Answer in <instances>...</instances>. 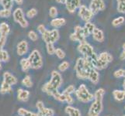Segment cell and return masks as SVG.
I'll list each match as a JSON object with an SVG mask.
<instances>
[{
  "label": "cell",
  "mask_w": 125,
  "mask_h": 116,
  "mask_svg": "<svg viewBox=\"0 0 125 116\" xmlns=\"http://www.w3.org/2000/svg\"><path fill=\"white\" fill-rule=\"evenodd\" d=\"M89 10L94 15L97 14L100 11H103L106 9V5L103 0H92L89 4Z\"/></svg>",
  "instance_id": "ba28073f"
},
{
  "label": "cell",
  "mask_w": 125,
  "mask_h": 116,
  "mask_svg": "<svg viewBox=\"0 0 125 116\" xmlns=\"http://www.w3.org/2000/svg\"><path fill=\"white\" fill-rule=\"evenodd\" d=\"M52 97H54V99H55V100H57V101H58L64 102V101H65V97H64V94L63 93H62V94L59 93L58 91L55 92V93L53 94V96H52Z\"/></svg>",
  "instance_id": "1f68e13d"
},
{
  "label": "cell",
  "mask_w": 125,
  "mask_h": 116,
  "mask_svg": "<svg viewBox=\"0 0 125 116\" xmlns=\"http://www.w3.org/2000/svg\"><path fill=\"white\" fill-rule=\"evenodd\" d=\"M75 91V88L74 85H69L68 87H67L65 88V90L64 91L63 93L64 94H71L72 93H74Z\"/></svg>",
  "instance_id": "ab89813d"
},
{
  "label": "cell",
  "mask_w": 125,
  "mask_h": 116,
  "mask_svg": "<svg viewBox=\"0 0 125 116\" xmlns=\"http://www.w3.org/2000/svg\"><path fill=\"white\" fill-rule=\"evenodd\" d=\"M18 114L20 116H38L37 113L31 112V111H29L23 108H21L18 110Z\"/></svg>",
  "instance_id": "484cf974"
},
{
  "label": "cell",
  "mask_w": 125,
  "mask_h": 116,
  "mask_svg": "<svg viewBox=\"0 0 125 116\" xmlns=\"http://www.w3.org/2000/svg\"><path fill=\"white\" fill-rule=\"evenodd\" d=\"M20 65H21V68H22V71L24 72L28 71L30 68H31V64H30V62L27 58H23L21 60Z\"/></svg>",
  "instance_id": "d4e9b609"
},
{
  "label": "cell",
  "mask_w": 125,
  "mask_h": 116,
  "mask_svg": "<svg viewBox=\"0 0 125 116\" xmlns=\"http://www.w3.org/2000/svg\"><path fill=\"white\" fill-rule=\"evenodd\" d=\"M54 54L57 55V57L59 59H64V57H65V54H64V51L62 49H60V48L55 49V53Z\"/></svg>",
  "instance_id": "74e56055"
},
{
  "label": "cell",
  "mask_w": 125,
  "mask_h": 116,
  "mask_svg": "<svg viewBox=\"0 0 125 116\" xmlns=\"http://www.w3.org/2000/svg\"><path fill=\"white\" fill-rule=\"evenodd\" d=\"M3 81H5L6 84L12 86L16 84L17 79L16 78V77L11 74L10 72H5L3 74Z\"/></svg>",
  "instance_id": "5bb4252c"
},
{
  "label": "cell",
  "mask_w": 125,
  "mask_h": 116,
  "mask_svg": "<svg viewBox=\"0 0 125 116\" xmlns=\"http://www.w3.org/2000/svg\"><path fill=\"white\" fill-rule=\"evenodd\" d=\"M124 70L123 69H119L117 71H116L114 72V77L116 78H120V77H124Z\"/></svg>",
  "instance_id": "7bdbcfd3"
},
{
  "label": "cell",
  "mask_w": 125,
  "mask_h": 116,
  "mask_svg": "<svg viewBox=\"0 0 125 116\" xmlns=\"http://www.w3.org/2000/svg\"><path fill=\"white\" fill-rule=\"evenodd\" d=\"M38 116H53L54 115V111L51 108H47L43 107L41 109L38 110Z\"/></svg>",
  "instance_id": "ffe728a7"
},
{
  "label": "cell",
  "mask_w": 125,
  "mask_h": 116,
  "mask_svg": "<svg viewBox=\"0 0 125 116\" xmlns=\"http://www.w3.org/2000/svg\"><path fill=\"white\" fill-rule=\"evenodd\" d=\"M78 50L79 53H81L84 56L85 58L89 57L94 54L93 47L89 44H88L86 41H85L83 43H81V44L78 46Z\"/></svg>",
  "instance_id": "30bf717a"
},
{
  "label": "cell",
  "mask_w": 125,
  "mask_h": 116,
  "mask_svg": "<svg viewBox=\"0 0 125 116\" xmlns=\"http://www.w3.org/2000/svg\"><path fill=\"white\" fill-rule=\"evenodd\" d=\"M28 36H29V38L31 39V40L32 41H36V40H38V36H37V34L36 33V32H34V31H33V30L30 31V32L28 33Z\"/></svg>",
  "instance_id": "60d3db41"
},
{
  "label": "cell",
  "mask_w": 125,
  "mask_h": 116,
  "mask_svg": "<svg viewBox=\"0 0 125 116\" xmlns=\"http://www.w3.org/2000/svg\"><path fill=\"white\" fill-rule=\"evenodd\" d=\"M47 51L48 54L50 55H52L55 53V48H54V44H47Z\"/></svg>",
  "instance_id": "d590c367"
},
{
  "label": "cell",
  "mask_w": 125,
  "mask_h": 116,
  "mask_svg": "<svg viewBox=\"0 0 125 116\" xmlns=\"http://www.w3.org/2000/svg\"><path fill=\"white\" fill-rule=\"evenodd\" d=\"M123 116H125V115H123Z\"/></svg>",
  "instance_id": "db71d44e"
},
{
  "label": "cell",
  "mask_w": 125,
  "mask_h": 116,
  "mask_svg": "<svg viewBox=\"0 0 125 116\" xmlns=\"http://www.w3.org/2000/svg\"><path fill=\"white\" fill-rule=\"evenodd\" d=\"M65 6L67 10L73 13L77 8H79L81 6V1L80 0H66Z\"/></svg>",
  "instance_id": "7c38bea8"
},
{
  "label": "cell",
  "mask_w": 125,
  "mask_h": 116,
  "mask_svg": "<svg viewBox=\"0 0 125 116\" xmlns=\"http://www.w3.org/2000/svg\"><path fill=\"white\" fill-rule=\"evenodd\" d=\"M124 17L123 16H119L117 18H116L113 20V22H112V25L114 26V27H119V26L122 25L124 23Z\"/></svg>",
  "instance_id": "4dcf8cb0"
},
{
  "label": "cell",
  "mask_w": 125,
  "mask_h": 116,
  "mask_svg": "<svg viewBox=\"0 0 125 116\" xmlns=\"http://www.w3.org/2000/svg\"><path fill=\"white\" fill-rule=\"evenodd\" d=\"M62 84V77L59 72L53 71L51 73V78L42 87V91L48 95L53 96V94L58 91V89Z\"/></svg>",
  "instance_id": "6da1fadb"
},
{
  "label": "cell",
  "mask_w": 125,
  "mask_h": 116,
  "mask_svg": "<svg viewBox=\"0 0 125 116\" xmlns=\"http://www.w3.org/2000/svg\"><path fill=\"white\" fill-rule=\"evenodd\" d=\"M66 20L64 18H54L51 21V27H53L54 28L61 27L62 26L65 25Z\"/></svg>",
  "instance_id": "d6986e66"
},
{
  "label": "cell",
  "mask_w": 125,
  "mask_h": 116,
  "mask_svg": "<svg viewBox=\"0 0 125 116\" xmlns=\"http://www.w3.org/2000/svg\"><path fill=\"white\" fill-rule=\"evenodd\" d=\"M120 60H122V61H124L125 60V43L123 44V52L120 54Z\"/></svg>",
  "instance_id": "bcb514c9"
},
{
  "label": "cell",
  "mask_w": 125,
  "mask_h": 116,
  "mask_svg": "<svg viewBox=\"0 0 125 116\" xmlns=\"http://www.w3.org/2000/svg\"><path fill=\"white\" fill-rule=\"evenodd\" d=\"M49 16L51 17V18H55L56 16H58V10L54 6H52L49 9Z\"/></svg>",
  "instance_id": "f35d334b"
},
{
  "label": "cell",
  "mask_w": 125,
  "mask_h": 116,
  "mask_svg": "<svg viewBox=\"0 0 125 116\" xmlns=\"http://www.w3.org/2000/svg\"><path fill=\"white\" fill-rule=\"evenodd\" d=\"M10 60V56L6 50H0V62H7Z\"/></svg>",
  "instance_id": "f1b7e54d"
},
{
  "label": "cell",
  "mask_w": 125,
  "mask_h": 116,
  "mask_svg": "<svg viewBox=\"0 0 125 116\" xmlns=\"http://www.w3.org/2000/svg\"><path fill=\"white\" fill-rule=\"evenodd\" d=\"M113 95L114 98L118 101H122L125 99V91L120 90H115L113 91Z\"/></svg>",
  "instance_id": "7402d4cb"
},
{
  "label": "cell",
  "mask_w": 125,
  "mask_h": 116,
  "mask_svg": "<svg viewBox=\"0 0 125 116\" xmlns=\"http://www.w3.org/2000/svg\"><path fill=\"white\" fill-rule=\"evenodd\" d=\"M27 59L30 62V64H31V68L37 70L41 68L43 66V59L41 54L37 50H33Z\"/></svg>",
  "instance_id": "5b68a950"
},
{
  "label": "cell",
  "mask_w": 125,
  "mask_h": 116,
  "mask_svg": "<svg viewBox=\"0 0 125 116\" xmlns=\"http://www.w3.org/2000/svg\"><path fill=\"white\" fill-rule=\"evenodd\" d=\"M117 10L120 13L125 14V0H117Z\"/></svg>",
  "instance_id": "4316f807"
},
{
  "label": "cell",
  "mask_w": 125,
  "mask_h": 116,
  "mask_svg": "<svg viewBox=\"0 0 125 116\" xmlns=\"http://www.w3.org/2000/svg\"><path fill=\"white\" fill-rule=\"evenodd\" d=\"M79 16L82 19L84 20L85 23H87L92 19L93 14L89 10V8H87L85 6L82 5L79 8Z\"/></svg>",
  "instance_id": "8fae6325"
},
{
  "label": "cell",
  "mask_w": 125,
  "mask_h": 116,
  "mask_svg": "<svg viewBox=\"0 0 125 116\" xmlns=\"http://www.w3.org/2000/svg\"><path fill=\"white\" fill-rule=\"evenodd\" d=\"M56 2L58 3H61V4H65L66 0H56Z\"/></svg>",
  "instance_id": "681fc988"
},
{
  "label": "cell",
  "mask_w": 125,
  "mask_h": 116,
  "mask_svg": "<svg viewBox=\"0 0 125 116\" xmlns=\"http://www.w3.org/2000/svg\"><path fill=\"white\" fill-rule=\"evenodd\" d=\"M1 3L5 9H11L13 5V0H2Z\"/></svg>",
  "instance_id": "f546056e"
},
{
  "label": "cell",
  "mask_w": 125,
  "mask_h": 116,
  "mask_svg": "<svg viewBox=\"0 0 125 116\" xmlns=\"http://www.w3.org/2000/svg\"><path fill=\"white\" fill-rule=\"evenodd\" d=\"M37 30L39 31V33L42 35L43 33L46 32L47 29H46V28H45V27H44V25H43V24H41V25H39V26L37 27Z\"/></svg>",
  "instance_id": "f6af8a7d"
},
{
  "label": "cell",
  "mask_w": 125,
  "mask_h": 116,
  "mask_svg": "<svg viewBox=\"0 0 125 116\" xmlns=\"http://www.w3.org/2000/svg\"><path fill=\"white\" fill-rule=\"evenodd\" d=\"M105 94L104 89L100 88L94 94V101L89 110V116H100L103 110V98Z\"/></svg>",
  "instance_id": "3957f363"
},
{
  "label": "cell",
  "mask_w": 125,
  "mask_h": 116,
  "mask_svg": "<svg viewBox=\"0 0 125 116\" xmlns=\"http://www.w3.org/2000/svg\"><path fill=\"white\" fill-rule=\"evenodd\" d=\"M37 15V10L36 9H31L30 10L27 11V16L28 17V18H33L34 16H36Z\"/></svg>",
  "instance_id": "8d00e7d4"
},
{
  "label": "cell",
  "mask_w": 125,
  "mask_h": 116,
  "mask_svg": "<svg viewBox=\"0 0 125 116\" xmlns=\"http://www.w3.org/2000/svg\"><path fill=\"white\" fill-rule=\"evenodd\" d=\"M13 1H15L18 5H22L23 2V0H13Z\"/></svg>",
  "instance_id": "c3c4849f"
},
{
  "label": "cell",
  "mask_w": 125,
  "mask_h": 116,
  "mask_svg": "<svg viewBox=\"0 0 125 116\" xmlns=\"http://www.w3.org/2000/svg\"><path fill=\"white\" fill-rule=\"evenodd\" d=\"M65 112L69 116H82L80 111L78 108L70 105L67 106L65 108Z\"/></svg>",
  "instance_id": "ac0fdd59"
},
{
  "label": "cell",
  "mask_w": 125,
  "mask_h": 116,
  "mask_svg": "<svg viewBox=\"0 0 125 116\" xmlns=\"http://www.w3.org/2000/svg\"><path fill=\"white\" fill-rule=\"evenodd\" d=\"M2 69V63H1V62H0V70Z\"/></svg>",
  "instance_id": "816d5d0a"
},
{
  "label": "cell",
  "mask_w": 125,
  "mask_h": 116,
  "mask_svg": "<svg viewBox=\"0 0 125 116\" xmlns=\"http://www.w3.org/2000/svg\"><path fill=\"white\" fill-rule=\"evenodd\" d=\"M93 68L92 64L84 57L78 58L75 66L76 75L79 79L85 80L88 79L90 71Z\"/></svg>",
  "instance_id": "7a4b0ae2"
},
{
  "label": "cell",
  "mask_w": 125,
  "mask_h": 116,
  "mask_svg": "<svg viewBox=\"0 0 125 116\" xmlns=\"http://www.w3.org/2000/svg\"><path fill=\"white\" fill-rule=\"evenodd\" d=\"M42 39L46 44H54L59 39V32L58 29L53 30H46L45 33L42 34Z\"/></svg>",
  "instance_id": "8992f818"
},
{
  "label": "cell",
  "mask_w": 125,
  "mask_h": 116,
  "mask_svg": "<svg viewBox=\"0 0 125 116\" xmlns=\"http://www.w3.org/2000/svg\"><path fill=\"white\" fill-rule=\"evenodd\" d=\"M12 14L11 9H2L0 10V17H2V18H8L10 17Z\"/></svg>",
  "instance_id": "d6a6232c"
},
{
  "label": "cell",
  "mask_w": 125,
  "mask_h": 116,
  "mask_svg": "<svg viewBox=\"0 0 125 116\" xmlns=\"http://www.w3.org/2000/svg\"><path fill=\"white\" fill-rule=\"evenodd\" d=\"M30 97V91L20 88L17 94V99L20 101H27Z\"/></svg>",
  "instance_id": "e0dca14e"
},
{
  "label": "cell",
  "mask_w": 125,
  "mask_h": 116,
  "mask_svg": "<svg viewBox=\"0 0 125 116\" xmlns=\"http://www.w3.org/2000/svg\"><path fill=\"white\" fill-rule=\"evenodd\" d=\"M10 32V28L6 23H2L0 24V36H7V35Z\"/></svg>",
  "instance_id": "44dd1931"
},
{
  "label": "cell",
  "mask_w": 125,
  "mask_h": 116,
  "mask_svg": "<svg viewBox=\"0 0 125 116\" xmlns=\"http://www.w3.org/2000/svg\"><path fill=\"white\" fill-rule=\"evenodd\" d=\"M88 79L94 84H98L99 80H100V75H99L98 71L95 69V68H93V69L90 71L89 74Z\"/></svg>",
  "instance_id": "2e32d148"
},
{
  "label": "cell",
  "mask_w": 125,
  "mask_h": 116,
  "mask_svg": "<svg viewBox=\"0 0 125 116\" xmlns=\"http://www.w3.org/2000/svg\"><path fill=\"white\" fill-rule=\"evenodd\" d=\"M92 35H93V37L94 40L97 42L102 43L104 41V34H103V32L100 29L95 28V29L92 33Z\"/></svg>",
  "instance_id": "9a60e30c"
},
{
  "label": "cell",
  "mask_w": 125,
  "mask_h": 116,
  "mask_svg": "<svg viewBox=\"0 0 125 116\" xmlns=\"http://www.w3.org/2000/svg\"><path fill=\"white\" fill-rule=\"evenodd\" d=\"M124 108H125V107H124Z\"/></svg>",
  "instance_id": "11a10c76"
},
{
  "label": "cell",
  "mask_w": 125,
  "mask_h": 116,
  "mask_svg": "<svg viewBox=\"0 0 125 116\" xmlns=\"http://www.w3.org/2000/svg\"><path fill=\"white\" fill-rule=\"evenodd\" d=\"M124 77H125V71H124ZM123 87H124V91H125V79H124V84H123Z\"/></svg>",
  "instance_id": "f907efd6"
},
{
  "label": "cell",
  "mask_w": 125,
  "mask_h": 116,
  "mask_svg": "<svg viewBox=\"0 0 125 116\" xmlns=\"http://www.w3.org/2000/svg\"><path fill=\"white\" fill-rule=\"evenodd\" d=\"M22 84L27 88H31L33 86V82L31 80V77L30 75L25 76V77L22 80Z\"/></svg>",
  "instance_id": "83f0119b"
},
{
  "label": "cell",
  "mask_w": 125,
  "mask_h": 116,
  "mask_svg": "<svg viewBox=\"0 0 125 116\" xmlns=\"http://www.w3.org/2000/svg\"><path fill=\"white\" fill-rule=\"evenodd\" d=\"M86 29H87V30L89 31V33L90 34H92L93 30L95 29V28H96V27H95V25L92 23H90V22H87V23H85V27Z\"/></svg>",
  "instance_id": "e575fe53"
},
{
  "label": "cell",
  "mask_w": 125,
  "mask_h": 116,
  "mask_svg": "<svg viewBox=\"0 0 125 116\" xmlns=\"http://www.w3.org/2000/svg\"><path fill=\"white\" fill-rule=\"evenodd\" d=\"M13 19L15 22L19 23L23 28H26L28 27V22L25 19L23 11L21 8H17L13 12Z\"/></svg>",
  "instance_id": "52a82bcc"
},
{
  "label": "cell",
  "mask_w": 125,
  "mask_h": 116,
  "mask_svg": "<svg viewBox=\"0 0 125 116\" xmlns=\"http://www.w3.org/2000/svg\"><path fill=\"white\" fill-rule=\"evenodd\" d=\"M75 92L77 98L83 103H88L94 99V95L89 91L85 84H81Z\"/></svg>",
  "instance_id": "277c9868"
},
{
  "label": "cell",
  "mask_w": 125,
  "mask_h": 116,
  "mask_svg": "<svg viewBox=\"0 0 125 116\" xmlns=\"http://www.w3.org/2000/svg\"><path fill=\"white\" fill-rule=\"evenodd\" d=\"M70 39L72 41H79L80 44L85 41V37L83 33V27L76 26L74 28V33L71 34Z\"/></svg>",
  "instance_id": "9c48e42d"
},
{
  "label": "cell",
  "mask_w": 125,
  "mask_h": 116,
  "mask_svg": "<svg viewBox=\"0 0 125 116\" xmlns=\"http://www.w3.org/2000/svg\"><path fill=\"white\" fill-rule=\"evenodd\" d=\"M98 58L101 60V61H104L107 63H110L112 61H113V57H112V55L110 54L109 53L107 52H103L100 54V56H98Z\"/></svg>",
  "instance_id": "603a6c76"
},
{
  "label": "cell",
  "mask_w": 125,
  "mask_h": 116,
  "mask_svg": "<svg viewBox=\"0 0 125 116\" xmlns=\"http://www.w3.org/2000/svg\"><path fill=\"white\" fill-rule=\"evenodd\" d=\"M64 97H65V101L68 105H72L73 103H74V99H73V98L71 96V94H64Z\"/></svg>",
  "instance_id": "b9f144b4"
},
{
  "label": "cell",
  "mask_w": 125,
  "mask_h": 116,
  "mask_svg": "<svg viewBox=\"0 0 125 116\" xmlns=\"http://www.w3.org/2000/svg\"><path fill=\"white\" fill-rule=\"evenodd\" d=\"M28 51V44L26 40L20 41L17 45L16 53L19 56H23L26 54Z\"/></svg>",
  "instance_id": "4fadbf2b"
},
{
  "label": "cell",
  "mask_w": 125,
  "mask_h": 116,
  "mask_svg": "<svg viewBox=\"0 0 125 116\" xmlns=\"http://www.w3.org/2000/svg\"><path fill=\"white\" fill-rule=\"evenodd\" d=\"M1 1H2V0H0V3H1Z\"/></svg>",
  "instance_id": "f5cc1de1"
},
{
  "label": "cell",
  "mask_w": 125,
  "mask_h": 116,
  "mask_svg": "<svg viewBox=\"0 0 125 116\" xmlns=\"http://www.w3.org/2000/svg\"><path fill=\"white\" fill-rule=\"evenodd\" d=\"M36 107H37V108L38 110H39V109H41V108H43V107H44V103H43L41 101H37V104H36Z\"/></svg>",
  "instance_id": "7dc6e473"
},
{
  "label": "cell",
  "mask_w": 125,
  "mask_h": 116,
  "mask_svg": "<svg viewBox=\"0 0 125 116\" xmlns=\"http://www.w3.org/2000/svg\"><path fill=\"white\" fill-rule=\"evenodd\" d=\"M68 67H69V63H68V62L63 61L62 63H60V65L58 66V69L61 72H64V71H65Z\"/></svg>",
  "instance_id": "836d02e7"
},
{
  "label": "cell",
  "mask_w": 125,
  "mask_h": 116,
  "mask_svg": "<svg viewBox=\"0 0 125 116\" xmlns=\"http://www.w3.org/2000/svg\"><path fill=\"white\" fill-rule=\"evenodd\" d=\"M12 91V87L6 84L5 81H2V84H1V88H0V93L4 94H7V93H10Z\"/></svg>",
  "instance_id": "cb8c5ba5"
},
{
  "label": "cell",
  "mask_w": 125,
  "mask_h": 116,
  "mask_svg": "<svg viewBox=\"0 0 125 116\" xmlns=\"http://www.w3.org/2000/svg\"><path fill=\"white\" fill-rule=\"evenodd\" d=\"M6 36H0V50H2L4 45L6 44Z\"/></svg>",
  "instance_id": "ee69618b"
}]
</instances>
